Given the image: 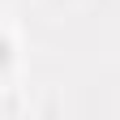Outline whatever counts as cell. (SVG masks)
I'll use <instances>...</instances> for the list:
<instances>
[{"instance_id":"cell-1","label":"cell","mask_w":120,"mask_h":120,"mask_svg":"<svg viewBox=\"0 0 120 120\" xmlns=\"http://www.w3.org/2000/svg\"><path fill=\"white\" fill-rule=\"evenodd\" d=\"M9 60H13V47H9V39H4V34H0V69H4V64H9Z\"/></svg>"}]
</instances>
